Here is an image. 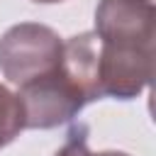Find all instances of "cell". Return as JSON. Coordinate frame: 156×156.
Instances as JSON below:
<instances>
[{
    "mask_svg": "<svg viewBox=\"0 0 156 156\" xmlns=\"http://www.w3.org/2000/svg\"><path fill=\"white\" fill-rule=\"evenodd\" d=\"M17 98L24 110V127L29 129H51L56 124H63L73 119L88 102L61 66L41 78L20 85Z\"/></svg>",
    "mask_w": 156,
    "mask_h": 156,
    "instance_id": "7a4b0ae2",
    "label": "cell"
},
{
    "mask_svg": "<svg viewBox=\"0 0 156 156\" xmlns=\"http://www.w3.org/2000/svg\"><path fill=\"white\" fill-rule=\"evenodd\" d=\"M34 2H61V0H34Z\"/></svg>",
    "mask_w": 156,
    "mask_h": 156,
    "instance_id": "8992f818",
    "label": "cell"
},
{
    "mask_svg": "<svg viewBox=\"0 0 156 156\" xmlns=\"http://www.w3.org/2000/svg\"><path fill=\"white\" fill-rule=\"evenodd\" d=\"M61 49L63 44L54 29L24 22L7 29L0 39V68L12 83L24 85L56 71L61 66Z\"/></svg>",
    "mask_w": 156,
    "mask_h": 156,
    "instance_id": "6da1fadb",
    "label": "cell"
},
{
    "mask_svg": "<svg viewBox=\"0 0 156 156\" xmlns=\"http://www.w3.org/2000/svg\"><path fill=\"white\" fill-rule=\"evenodd\" d=\"M24 129V110L17 95L0 85V149L7 146Z\"/></svg>",
    "mask_w": 156,
    "mask_h": 156,
    "instance_id": "3957f363",
    "label": "cell"
},
{
    "mask_svg": "<svg viewBox=\"0 0 156 156\" xmlns=\"http://www.w3.org/2000/svg\"><path fill=\"white\" fill-rule=\"evenodd\" d=\"M56 156H98L88 151V127L85 124H76L68 132V141L63 144V149Z\"/></svg>",
    "mask_w": 156,
    "mask_h": 156,
    "instance_id": "277c9868",
    "label": "cell"
},
{
    "mask_svg": "<svg viewBox=\"0 0 156 156\" xmlns=\"http://www.w3.org/2000/svg\"><path fill=\"white\" fill-rule=\"evenodd\" d=\"M98 156H127V154H98Z\"/></svg>",
    "mask_w": 156,
    "mask_h": 156,
    "instance_id": "5b68a950",
    "label": "cell"
}]
</instances>
